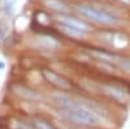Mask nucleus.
I'll return each instance as SVG.
<instances>
[{"mask_svg": "<svg viewBox=\"0 0 130 129\" xmlns=\"http://www.w3.org/2000/svg\"><path fill=\"white\" fill-rule=\"evenodd\" d=\"M53 101L59 106V115L70 124L83 126H96L103 120L102 115L98 111V107L86 102H78L72 99L69 95L55 94Z\"/></svg>", "mask_w": 130, "mask_h": 129, "instance_id": "f257e3e1", "label": "nucleus"}, {"mask_svg": "<svg viewBox=\"0 0 130 129\" xmlns=\"http://www.w3.org/2000/svg\"><path fill=\"white\" fill-rule=\"evenodd\" d=\"M77 12L83 16L85 18H87L92 22L98 24V25H104V26H115L118 20L116 16H113L112 13H108L105 10L98 9L92 5L89 4H79L77 7Z\"/></svg>", "mask_w": 130, "mask_h": 129, "instance_id": "f03ea898", "label": "nucleus"}, {"mask_svg": "<svg viewBox=\"0 0 130 129\" xmlns=\"http://www.w3.org/2000/svg\"><path fill=\"white\" fill-rule=\"evenodd\" d=\"M57 21L62 26L74 29L77 31H81V33H85V34L90 30V26L86 24L85 21H82V20H79L77 17H72V16H68V15H59L57 16Z\"/></svg>", "mask_w": 130, "mask_h": 129, "instance_id": "7ed1b4c3", "label": "nucleus"}, {"mask_svg": "<svg viewBox=\"0 0 130 129\" xmlns=\"http://www.w3.org/2000/svg\"><path fill=\"white\" fill-rule=\"evenodd\" d=\"M43 76H44V78L51 85L56 86L57 89H61V90H72L73 89V83L67 77H64L53 70H43Z\"/></svg>", "mask_w": 130, "mask_h": 129, "instance_id": "20e7f679", "label": "nucleus"}, {"mask_svg": "<svg viewBox=\"0 0 130 129\" xmlns=\"http://www.w3.org/2000/svg\"><path fill=\"white\" fill-rule=\"evenodd\" d=\"M103 91L105 94H108L109 96H112L113 99L118 101V102H127L129 101V93L122 89L121 86H117V85H103Z\"/></svg>", "mask_w": 130, "mask_h": 129, "instance_id": "39448f33", "label": "nucleus"}, {"mask_svg": "<svg viewBox=\"0 0 130 129\" xmlns=\"http://www.w3.org/2000/svg\"><path fill=\"white\" fill-rule=\"evenodd\" d=\"M42 3L44 4V7L50 8L52 12H55L57 15H67L70 10V8L62 0H42Z\"/></svg>", "mask_w": 130, "mask_h": 129, "instance_id": "423d86ee", "label": "nucleus"}, {"mask_svg": "<svg viewBox=\"0 0 130 129\" xmlns=\"http://www.w3.org/2000/svg\"><path fill=\"white\" fill-rule=\"evenodd\" d=\"M37 43L40 48L44 50H55L59 47V42L55 40L52 37H39L37 39Z\"/></svg>", "mask_w": 130, "mask_h": 129, "instance_id": "0eeeda50", "label": "nucleus"}, {"mask_svg": "<svg viewBox=\"0 0 130 129\" xmlns=\"http://www.w3.org/2000/svg\"><path fill=\"white\" fill-rule=\"evenodd\" d=\"M31 124L34 125L37 129H59L53 124H51L50 121H47L46 119H43V117H34Z\"/></svg>", "mask_w": 130, "mask_h": 129, "instance_id": "6e6552de", "label": "nucleus"}, {"mask_svg": "<svg viewBox=\"0 0 130 129\" xmlns=\"http://www.w3.org/2000/svg\"><path fill=\"white\" fill-rule=\"evenodd\" d=\"M17 94L24 95L26 99H37V98H39V96L32 90H30L27 88H24V86H18V88H17Z\"/></svg>", "mask_w": 130, "mask_h": 129, "instance_id": "1a4fd4ad", "label": "nucleus"}, {"mask_svg": "<svg viewBox=\"0 0 130 129\" xmlns=\"http://www.w3.org/2000/svg\"><path fill=\"white\" fill-rule=\"evenodd\" d=\"M10 129H37L32 124H27L21 120H13L10 123Z\"/></svg>", "mask_w": 130, "mask_h": 129, "instance_id": "9d476101", "label": "nucleus"}, {"mask_svg": "<svg viewBox=\"0 0 130 129\" xmlns=\"http://www.w3.org/2000/svg\"><path fill=\"white\" fill-rule=\"evenodd\" d=\"M60 27H61V30H62L64 33L67 34V35L73 37V38H82V37L85 35V33H81V31H77V30H74V29L67 27V26H62V25H60Z\"/></svg>", "mask_w": 130, "mask_h": 129, "instance_id": "9b49d317", "label": "nucleus"}, {"mask_svg": "<svg viewBox=\"0 0 130 129\" xmlns=\"http://www.w3.org/2000/svg\"><path fill=\"white\" fill-rule=\"evenodd\" d=\"M59 126H60V129H83V128H78V126L69 125V124H64V123H61Z\"/></svg>", "mask_w": 130, "mask_h": 129, "instance_id": "f8f14e48", "label": "nucleus"}, {"mask_svg": "<svg viewBox=\"0 0 130 129\" xmlns=\"http://www.w3.org/2000/svg\"><path fill=\"white\" fill-rule=\"evenodd\" d=\"M4 68H5V64H4L3 61H0V70H3Z\"/></svg>", "mask_w": 130, "mask_h": 129, "instance_id": "ddd939ff", "label": "nucleus"}, {"mask_svg": "<svg viewBox=\"0 0 130 129\" xmlns=\"http://www.w3.org/2000/svg\"><path fill=\"white\" fill-rule=\"evenodd\" d=\"M3 38H4V37H3V31H2V30H0V43H2V42H3Z\"/></svg>", "mask_w": 130, "mask_h": 129, "instance_id": "4468645a", "label": "nucleus"}]
</instances>
